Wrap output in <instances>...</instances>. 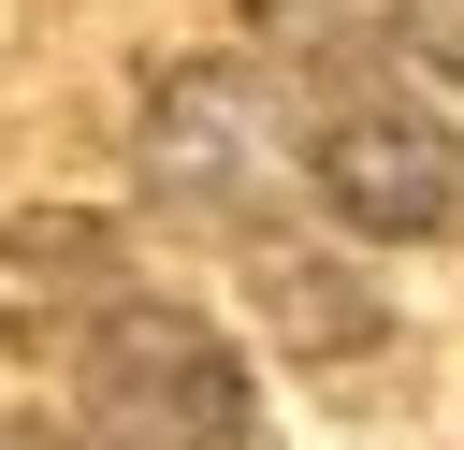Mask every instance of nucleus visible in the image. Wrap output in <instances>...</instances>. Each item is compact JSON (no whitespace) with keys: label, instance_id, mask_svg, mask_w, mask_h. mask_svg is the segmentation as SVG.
I'll return each instance as SVG.
<instances>
[{"label":"nucleus","instance_id":"f257e3e1","mask_svg":"<svg viewBox=\"0 0 464 450\" xmlns=\"http://www.w3.org/2000/svg\"><path fill=\"white\" fill-rule=\"evenodd\" d=\"M290 160H304V189H319L348 232H377V247H420V232L464 218V145H450V116H435L377 44L290 73Z\"/></svg>","mask_w":464,"mask_h":450},{"label":"nucleus","instance_id":"f03ea898","mask_svg":"<svg viewBox=\"0 0 464 450\" xmlns=\"http://www.w3.org/2000/svg\"><path fill=\"white\" fill-rule=\"evenodd\" d=\"M72 421H87L102 450H246L261 392H246V363H232V334H218L203 305L130 290V305L72 348Z\"/></svg>","mask_w":464,"mask_h":450},{"label":"nucleus","instance_id":"7ed1b4c3","mask_svg":"<svg viewBox=\"0 0 464 450\" xmlns=\"http://www.w3.org/2000/svg\"><path fill=\"white\" fill-rule=\"evenodd\" d=\"M145 203H174V218H246L261 189H276V87L246 73V58H174L160 87H145Z\"/></svg>","mask_w":464,"mask_h":450},{"label":"nucleus","instance_id":"20e7f679","mask_svg":"<svg viewBox=\"0 0 464 450\" xmlns=\"http://www.w3.org/2000/svg\"><path fill=\"white\" fill-rule=\"evenodd\" d=\"M116 305H130V247L102 218H72V203L0 218V348H87Z\"/></svg>","mask_w":464,"mask_h":450},{"label":"nucleus","instance_id":"39448f33","mask_svg":"<svg viewBox=\"0 0 464 450\" xmlns=\"http://www.w3.org/2000/svg\"><path fill=\"white\" fill-rule=\"evenodd\" d=\"M246 305L276 319V348H290V363H348V348H377V334H392V305L362 290V261L290 247V232H246Z\"/></svg>","mask_w":464,"mask_h":450},{"label":"nucleus","instance_id":"423d86ee","mask_svg":"<svg viewBox=\"0 0 464 450\" xmlns=\"http://www.w3.org/2000/svg\"><path fill=\"white\" fill-rule=\"evenodd\" d=\"M246 29L290 58V73H319V58H362V29H377V0H246Z\"/></svg>","mask_w":464,"mask_h":450},{"label":"nucleus","instance_id":"0eeeda50","mask_svg":"<svg viewBox=\"0 0 464 450\" xmlns=\"http://www.w3.org/2000/svg\"><path fill=\"white\" fill-rule=\"evenodd\" d=\"M392 29H406V58H420V73H450V87H464V0H392Z\"/></svg>","mask_w":464,"mask_h":450},{"label":"nucleus","instance_id":"6e6552de","mask_svg":"<svg viewBox=\"0 0 464 450\" xmlns=\"http://www.w3.org/2000/svg\"><path fill=\"white\" fill-rule=\"evenodd\" d=\"M0 450H102V435H72V421H0Z\"/></svg>","mask_w":464,"mask_h":450}]
</instances>
